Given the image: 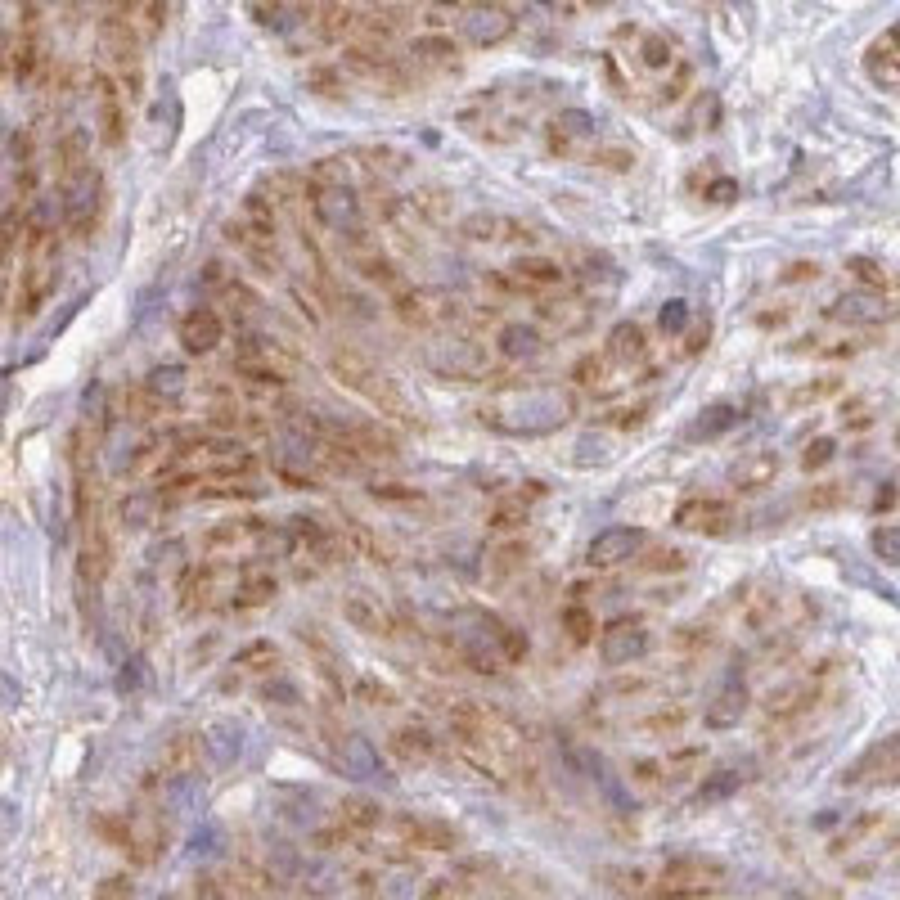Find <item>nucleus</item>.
I'll return each instance as SVG.
<instances>
[{
  "label": "nucleus",
  "instance_id": "1",
  "mask_svg": "<svg viewBox=\"0 0 900 900\" xmlns=\"http://www.w3.org/2000/svg\"><path fill=\"white\" fill-rule=\"evenodd\" d=\"M648 653V630L639 621H612L603 630V644H599V657L608 666H626V662H639Z\"/></svg>",
  "mask_w": 900,
  "mask_h": 900
},
{
  "label": "nucleus",
  "instance_id": "2",
  "mask_svg": "<svg viewBox=\"0 0 900 900\" xmlns=\"http://www.w3.org/2000/svg\"><path fill=\"white\" fill-rule=\"evenodd\" d=\"M644 545V531L639 527H608L590 540V563L594 567H617L626 558H635V549Z\"/></svg>",
  "mask_w": 900,
  "mask_h": 900
},
{
  "label": "nucleus",
  "instance_id": "3",
  "mask_svg": "<svg viewBox=\"0 0 900 900\" xmlns=\"http://www.w3.org/2000/svg\"><path fill=\"white\" fill-rule=\"evenodd\" d=\"M315 212H320V221L329 225V230H356L360 225V203L351 189L342 185H329L315 194Z\"/></svg>",
  "mask_w": 900,
  "mask_h": 900
},
{
  "label": "nucleus",
  "instance_id": "4",
  "mask_svg": "<svg viewBox=\"0 0 900 900\" xmlns=\"http://www.w3.org/2000/svg\"><path fill=\"white\" fill-rule=\"evenodd\" d=\"M464 32H468V41H473V45H495V41H504V36L513 32V14H509V9H495V5L473 9V14L464 18Z\"/></svg>",
  "mask_w": 900,
  "mask_h": 900
},
{
  "label": "nucleus",
  "instance_id": "5",
  "mask_svg": "<svg viewBox=\"0 0 900 900\" xmlns=\"http://www.w3.org/2000/svg\"><path fill=\"white\" fill-rule=\"evenodd\" d=\"M180 342H185L189 351H212L216 342H221V315L207 311V306L189 311L185 320H180Z\"/></svg>",
  "mask_w": 900,
  "mask_h": 900
},
{
  "label": "nucleus",
  "instance_id": "6",
  "mask_svg": "<svg viewBox=\"0 0 900 900\" xmlns=\"http://www.w3.org/2000/svg\"><path fill=\"white\" fill-rule=\"evenodd\" d=\"M675 522H680L684 531H720L729 522V504L720 500H689L675 509Z\"/></svg>",
  "mask_w": 900,
  "mask_h": 900
},
{
  "label": "nucleus",
  "instance_id": "7",
  "mask_svg": "<svg viewBox=\"0 0 900 900\" xmlns=\"http://www.w3.org/2000/svg\"><path fill=\"white\" fill-rule=\"evenodd\" d=\"M743 711H747V689L738 680H729L725 689L716 693V702L707 707V725L711 729H729V725H738V720H743Z\"/></svg>",
  "mask_w": 900,
  "mask_h": 900
},
{
  "label": "nucleus",
  "instance_id": "8",
  "mask_svg": "<svg viewBox=\"0 0 900 900\" xmlns=\"http://www.w3.org/2000/svg\"><path fill=\"white\" fill-rule=\"evenodd\" d=\"M207 752H212L216 765H234L243 752V729L234 725V720H216V725H207Z\"/></svg>",
  "mask_w": 900,
  "mask_h": 900
},
{
  "label": "nucleus",
  "instance_id": "9",
  "mask_svg": "<svg viewBox=\"0 0 900 900\" xmlns=\"http://www.w3.org/2000/svg\"><path fill=\"white\" fill-rule=\"evenodd\" d=\"M342 765L351 770V779H378L383 774V765H378V756H374V747L365 743V738H342Z\"/></svg>",
  "mask_w": 900,
  "mask_h": 900
},
{
  "label": "nucleus",
  "instance_id": "10",
  "mask_svg": "<svg viewBox=\"0 0 900 900\" xmlns=\"http://www.w3.org/2000/svg\"><path fill=\"white\" fill-rule=\"evenodd\" d=\"M738 788H743V774H738L734 765H725V770H716L707 783H702L693 801H698V806H711V801H725L729 792H738Z\"/></svg>",
  "mask_w": 900,
  "mask_h": 900
},
{
  "label": "nucleus",
  "instance_id": "11",
  "mask_svg": "<svg viewBox=\"0 0 900 900\" xmlns=\"http://www.w3.org/2000/svg\"><path fill=\"white\" fill-rule=\"evenodd\" d=\"M734 419H738V410H734V405H711V410H702V419L689 428V437L711 441V437H720V432H725V428H734Z\"/></svg>",
  "mask_w": 900,
  "mask_h": 900
},
{
  "label": "nucleus",
  "instance_id": "12",
  "mask_svg": "<svg viewBox=\"0 0 900 900\" xmlns=\"http://www.w3.org/2000/svg\"><path fill=\"white\" fill-rule=\"evenodd\" d=\"M500 347H504V356H536L540 351V338H536V329H527V324H509V329L500 333Z\"/></svg>",
  "mask_w": 900,
  "mask_h": 900
},
{
  "label": "nucleus",
  "instance_id": "13",
  "mask_svg": "<svg viewBox=\"0 0 900 900\" xmlns=\"http://www.w3.org/2000/svg\"><path fill=\"white\" fill-rule=\"evenodd\" d=\"M432 365H437L441 374H477V365H482V351L468 347V342H455V356H432Z\"/></svg>",
  "mask_w": 900,
  "mask_h": 900
},
{
  "label": "nucleus",
  "instance_id": "14",
  "mask_svg": "<svg viewBox=\"0 0 900 900\" xmlns=\"http://www.w3.org/2000/svg\"><path fill=\"white\" fill-rule=\"evenodd\" d=\"M873 554H878L887 567H896L900 563V531L896 527H878V531H873Z\"/></svg>",
  "mask_w": 900,
  "mask_h": 900
},
{
  "label": "nucleus",
  "instance_id": "15",
  "mask_svg": "<svg viewBox=\"0 0 900 900\" xmlns=\"http://www.w3.org/2000/svg\"><path fill=\"white\" fill-rule=\"evenodd\" d=\"M518 279H527V284H558V266L554 261H518Z\"/></svg>",
  "mask_w": 900,
  "mask_h": 900
},
{
  "label": "nucleus",
  "instance_id": "16",
  "mask_svg": "<svg viewBox=\"0 0 900 900\" xmlns=\"http://www.w3.org/2000/svg\"><path fill=\"white\" fill-rule=\"evenodd\" d=\"M639 351H644V347H639V329H635V324H621V329L612 333V356L626 360V356H639Z\"/></svg>",
  "mask_w": 900,
  "mask_h": 900
},
{
  "label": "nucleus",
  "instance_id": "17",
  "mask_svg": "<svg viewBox=\"0 0 900 900\" xmlns=\"http://www.w3.org/2000/svg\"><path fill=\"white\" fill-rule=\"evenodd\" d=\"M149 387H153V392H180V387H185V369H180V365H162V369H153V374H149Z\"/></svg>",
  "mask_w": 900,
  "mask_h": 900
},
{
  "label": "nucleus",
  "instance_id": "18",
  "mask_svg": "<svg viewBox=\"0 0 900 900\" xmlns=\"http://www.w3.org/2000/svg\"><path fill=\"white\" fill-rule=\"evenodd\" d=\"M657 320H662V329H666V333H680L684 324H689V306H684V302H666Z\"/></svg>",
  "mask_w": 900,
  "mask_h": 900
},
{
  "label": "nucleus",
  "instance_id": "19",
  "mask_svg": "<svg viewBox=\"0 0 900 900\" xmlns=\"http://www.w3.org/2000/svg\"><path fill=\"white\" fill-rule=\"evenodd\" d=\"M824 459H833V441H815V446L806 450V468L810 464H824Z\"/></svg>",
  "mask_w": 900,
  "mask_h": 900
},
{
  "label": "nucleus",
  "instance_id": "20",
  "mask_svg": "<svg viewBox=\"0 0 900 900\" xmlns=\"http://www.w3.org/2000/svg\"><path fill=\"white\" fill-rule=\"evenodd\" d=\"M212 851H216V833H212V828H207L203 837L194 833V855H212Z\"/></svg>",
  "mask_w": 900,
  "mask_h": 900
},
{
  "label": "nucleus",
  "instance_id": "21",
  "mask_svg": "<svg viewBox=\"0 0 900 900\" xmlns=\"http://www.w3.org/2000/svg\"><path fill=\"white\" fill-rule=\"evenodd\" d=\"M734 189H738V185H734V180H720V185H716V189H711V194H716V198H720V203H725V198H729V194H734Z\"/></svg>",
  "mask_w": 900,
  "mask_h": 900
}]
</instances>
